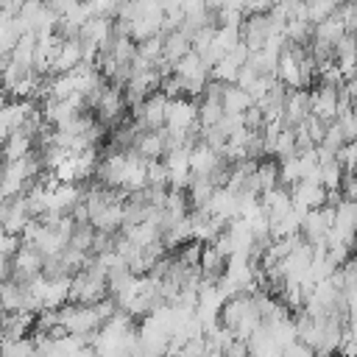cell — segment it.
<instances>
[{
    "label": "cell",
    "mask_w": 357,
    "mask_h": 357,
    "mask_svg": "<svg viewBox=\"0 0 357 357\" xmlns=\"http://www.w3.org/2000/svg\"><path fill=\"white\" fill-rule=\"evenodd\" d=\"M282 357H318V354H315V349H310L307 343H301V340H293L290 346H284Z\"/></svg>",
    "instance_id": "obj_19"
},
{
    "label": "cell",
    "mask_w": 357,
    "mask_h": 357,
    "mask_svg": "<svg viewBox=\"0 0 357 357\" xmlns=\"http://www.w3.org/2000/svg\"><path fill=\"white\" fill-rule=\"evenodd\" d=\"M290 192H293L296 209H301V212H312V209H321L329 204V190L318 178H301L296 187H290Z\"/></svg>",
    "instance_id": "obj_7"
},
{
    "label": "cell",
    "mask_w": 357,
    "mask_h": 357,
    "mask_svg": "<svg viewBox=\"0 0 357 357\" xmlns=\"http://www.w3.org/2000/svg\"><path fill=\"white\" fill-rule=\"evenodd\" d=\"M167 151H170V134L167 128H162V131H145L134 153H139L145 162H156V159H165Z\"/></svg>",
    "instance_id": "obj_8"
},
{
    "label": "cell",
    "mask_w": 357,
    "mask_h": 357,
    "mask_svg": "<svg viewBox=\"0 0 357 357\" xmlns=\"http://www.w3.org/2000/svg\"><path fill=\"white\" fill-rule=\"evenodd\" d=\"M218 190H220V187L215 184V178H212V176L192 173V176H190V184H187L190 206H192V209H209V201H212V195H215Z\"/></svg>",
    "instance_id": "obj_9"
},
{
    "label": "cell",
    "mask_w": 357,
    "mask_h": 357,
    "mask_svg": "<svg viewBox=\"0 0 357 357\" xmlns=\"http://www.w3.org/2000/svg\"><path fill=\"white\" fill-rule=\"evenodd\" d=\"M148 187H170V170L165 159L148 162Z\"/></svg>",
    "instance_id": "obj_15"
},
{
    "label": "cell",
    "mask_w": 357,
    "mask_h": 357,
    "mask_svg": "<svg viewBox=\"0 0 357 357\" xmlns=\"http://www.w3.org/2000/svg\"><path fill=\"white\" fill-rule=\"evenodd\" d=\"M337 123H340V128L346 134V142H357V112L354 109L340 112L337 114Z\"/></svg>",
    "instance_id": "obj_17"
},
{
    "label": "cell",
    "mask_w": 357,
    "mask_h": 357,
    "mask_svg": "<svg viewBox=\"0 0 357 357\" xmlns=\"http://www.w3.org/2000/svg\"><path fill=\"white\" fill-rule=\"evenodd\" d=\"M223 117H226L223 100H212V98H201V100H198V123H201V128L220 126Z\"/></svg>",
    "instance_id": "obj_14"
},
{
    "label": "cell",
    "mask_w": 357,
    "mask_h": 357,
    "mask_svg": "<svg viewBox=\"0 0 357 357\" xmlns=\"http://www.w3.org/2000/svg\"><path fill=\"white\" fill-rule=\"evenodd\" d=\"M167 106H170V98L156 92L145 103L131 109V120L139 131H162L165 123H167Z\"/></svg>",
    "instance_id": "obj_2"
},
{
    "label": "cell",
    "mask_w": 357,
    "mask_h": 357,
    "mask_svg": "<svg viewBox=\"0 0 357 357\" xmlns=\"http://www.w3.org/2000/svg\"><path fill=\"white\" fill-rule=\"evenodd\" d=\"M340 92H343V86H335V84H315V86L310 89L312 114L321 117L324 123L337 120V114H340Z\"/></svg>",
    "instance_id": "obj_6"
},
{
    "label": "cell",
    "mask_w": 357,
    "mask_h": 357,
    "mask_svg": "<svg viewBox=\"0 0 357 357\" xmlns=\"http://www.w3.org/2000/svg\"><path fill=\"white\" fill-rule=\"evenodd\" d=\"M273 36H276V31H273L271 14H245V20H243V25H240V39L248 45L251 53L268 47V42H271Z\"/></svg>",
    "instance_id": "obj_4"
},
{
    "label": "cell",
    "mask_w": 357,
    "mask_h": 357,
    "mask_svg": "<svg viewBox=\"0 0 357 357\" xmlns=\"http://www.w3.org/2000/svg\"><path fill=\"white\" fill-rule=\"evenodd\" d=\"M22 248V237L20 234H11V231H3V240H0V251H3V259H14Z\"/></svg>",
    "instance_id": "obj_18"
},
{
    "label": "cell",
    "mask_w": 357,
    "mask_h": 357,
    "mask_svg": "<svg viewBox=\"0 0 357 357\" xmlns=\"http://www.w3.org/2000/svg\"><path fill=\"white\" fill-rule=\"evenodd\" d=\"M223 165V156L215 151V148H209L204 139L190 151V167H192V173H201V176H212L218 167Z\"/></svg>",
    "instance_id": "obj_11"
},
{
    "label": "cell",
    "mask_w": 357,
    "mask_h": 357,
    "mask_svg": "<svg viewBox=\"0 0 357 357\" xmlns=\"http://www.w3.org/2000/svg\"><path fill=\"white\" fill-rule=\"evenodd\" d=\"M187 53H192V36L184 31V28H176L170 33H165V61L170 67H176Z\"/></svg>",
    "instance_id": "obj_10"
},
{
    "label": "cell",
    "mask_w": 357,
    "mask_h": 357,
    "mask_svg": "<svg viewBox=\"0 0 357 357\" xmlns=\"http://www.w3.org/2000/svg\"><path fill=\"white\" fill-rule=\"evenodd\" d=\"M0 220H3V231H11V234H20L28 229V223L33 220V209L28 204V195H14V198H6L3 201V212H0Z\"/></svg>",
    "instance_id": "obj_5"
},
{
    "label": "cell",
    "mask_w": 357,
    "mask_h": 357,
    "mask_svg": "<svg viewBox=\"0 0 357 357\" xmlns=\"http://www.w3.org/2000/svg\"><path fill=\"white\" fill-rule=\"evenodd\" d=\"M220 324L234 332L237 340H248L262 326V312L257 304V293H234L220 307Z\"/></svg>",
    "instance_id": "obj_1"
},
{
    "label": "cell",
    "mask_w": 357,
    "mask_h": 357,
    "mask_svg": "<svg viewBox=\"0 0 357 357\" xmlns=\"http://www.w3.org/2000/svg\"><path fill=\"white\" fill-rule=\"evenodd\" d=\"M36 151V139L33 137H28V134H11V137H6L3 139V156H6V162H17V159H25V156H31Z\"/></svg>",
    "instance_id": "obj_12"
},
{
    "label": "cell",
    "mask_w": 357,
    "mask_h": 357,
    "mask_svg": "<svg viewBox=\"0 0 357 357\" xmlns=\"http://www.w3.org/2000/svg\"><path fill=\"white\" fill-rule=\"evenodd\" d=\"M165 128H167V134H173V137H181V134H187V131H198V128H201V123H198V100H192V98L170 100Z\"/></svg>",
    "instance_id": "obj_3"
},
{
    "label": "cell",
    "mask_w": 357,
    "mask_h": 357,
    "mask_svg": "<svg viewBox=\"0 0 357 357\" xmlns=\"http://www.w3.org/2000/svg\"><path fill=\"white\" fill-rule=\"evenodd\" d=\"M337 162L343 165L346 176L357 173V142H346V145L337 151Z\"/></svg>",
    "instance_id": "obj_16"
},
{
    "label": "cell",
    "mask_w": 357,
    "mask_h": 357,
    "mask_svg": "<svg viewBox=\"0 0 357 357\" xmlns=\"http://www.w3.org/2000/svg\"><path fill=\"white\" fill-rule=\"evenodd\" d=\"M254 106V98L248 89H243L240 84H229L223 92V109L226 114H245Z\"/></svg>",
    "instance_id": "obj_13"
}]
</instances>
